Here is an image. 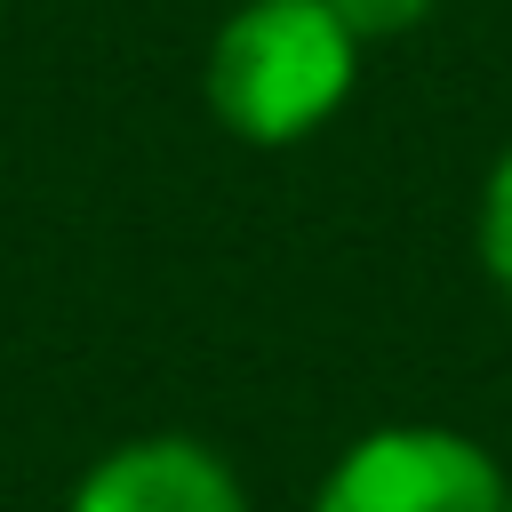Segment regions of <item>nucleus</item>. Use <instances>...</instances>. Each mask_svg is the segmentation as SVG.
<instances>
[{
  "instance_id": "1",
  "label": "nucleus",
  "mask_w": 512,
  "mask_h": 512,
  "mask_svg": "<svg viewBox=\"0 0 512 512\" xmlns=\"http://www.w3.org/2000/svg\"><path fill=\"white\" fill-rule=\"evenodd\" d=\"M360 40L328 0H248L208 56V104L248 144H288L320 128L352 88Z\"/></svg>"
},
{
  "instance_id": "2",
  "label": "nucleus",
  "mask_w": 512,
  "mask_h": 512,
  "mask_svg": "<svg viewBox=\"0 0 512 512\" xmlns=\"http://www.w3.org/2000/svg\"><path fill=\"white\" fill-rule=\"evenodd\" d=\"M504 504L512 488L480 440L440 424H392V432H368L320 480L312 512H504Z\"/></svg>"
},
{
  "instance_id": "3",
  "label": "nucleus",
  "mask_w": 512,
  "mask_h": 512,
  "mask_svg": "<svg viewBox=\"0 0 512 512\" xmlns=\"http://www.w3.org/2000/svg\"><path fill=\"white\" fill-rule=\"evenodd\" d=\"M72 512H240V480L200 440H136L80 480Z\"/></svg>"
},
{
  "instance_id": "4",
  "label": "nucleus",
  "mask_w": 512,
  "mask_h": 512,
  "mask_svg": "<svg viewBox=\"0 0 512 512\" xmlns=\"http://www.w3.org/2000/svg\"><path fill=\"white\" fill-rule=\"evenodd\" d=\"M480 256H488V280L512 304V152L488 168V192H480Z\"/></svg>"
},
{
  "instance_id": "5",
  "label": "nucleus",
  "mask_w": 512,
  "mask_h": 512,
  "mask_svg": "<svg viewBox=\"0 0 512 512\" xmlns=\"http://www.w3.org/2000/svg\"><path fill=\"white\" fill-rule=\"evenodd\" d=\"M336 8V24L368 48V40H400V32H416L424 16H432V0H328Z\"/></svg>"
},
{
  "instance_id": "6",
  "label": "nucleus",
  "mask_w": 512,
  "mask_h": 512,
  "mask_svg": "<svg viewBox=\"0 0 512 512\" xmlns=\"http://www.w3.org/2000/svg\"><path fill=\"white\" fill-rule=\"evenodd\" d=\"M504 512H512V504H504Z\"/></svg>"
}]
</instances>
